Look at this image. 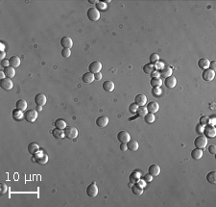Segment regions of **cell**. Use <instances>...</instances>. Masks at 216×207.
Returning a JSON list of instances; mask_svg holds the SVG:
<instances>
[{
    "label": "cell",
    "mask_w": 216,
    "mask_h": 207,
    "mask_svg": "<svg viewBox=\"0 0 216 207\" xmlns=\"http://www.w3.org/2000/svg\"><path fill=\"white\" fill-rule=\"evenodd\" d=\"M33 157L35 162L39 165H44L48 162V155L45 154L42 150H39L38 152L33 154Z\"/></svg>",
    "instance_id": "6da1fadb"
},
{
    "label": "cell",
    "mask_w": 216,
    "mask_h": 207,
    "mask_svg": "<svg viewBox=\"0 0 216 207\" xmlns=\"http://www.w3.org/2000/svg\"><path fill=\"white\" fill-rule=\"evenodd\" d=\"M206 145H208V138L205 135H199L194 140V146L196 148L204 149L206 146Z\"/></svg>",
    "instance_id": "7a4b0ae2"
},
{
    "label": "cell",
    "mask_w": 216,
    "mask_h": 207,
    "mask_svg": "<svg viewBox=\"0 0 216 207\" xmlns=\"http://www.w3.org/2000/svg\"><path fill=\"white\" fill-rule=\"evenodd\" d=\"M24 119L28 122H34L38 118V111L35 109H30L24 112Z\"/></svg>",
    "instance_id": "3957f363"
},
{
    "label": "cell",
    "mask_w": 216,
    "mask_h": 207,
    "mask_svg": "<svg viewBox=\"0 0 216 207\" xmlns=\"http://www.w3.org/2000/svg\"><path fill=\"white\" fill-rule=\"evenodd\" d=\"M86 16L90 21H97L100 20V12L96 8H89L86 12Z\"/></svg>",
    "instance_id": "277c9868"
},
{
    "label": "cell",
    "mask_w": 216,
    "mask_h": 207,
    "mask_svg": "<svg viewBox=\"0 0 216 207\" xmlns=\"http://www.w3.org/2000/svg\"><path fill=\"white\" fill-rule=\"evenodd\" d=\"M64 135L68 139H75L78 137V130L74 126H66L64 128Z\"/></svg>",
    "instance_id": "5b68a950"
},
{
    "label": "cell",
    "mask_w": 216,
    "mask_h": 207,
    "mask_svg": "<svg viewBox=\"0 0 216 207\" xmlns=\"http://www.w3.org/2000/svg\"><path fill=\"white\" fill-rule=\"evenodd\" d=\"M203 133L205 134L206 137L209 138H215L216 136V129L214 125H211V124H206V125L204 126V131Z\"/></svg>",
    "instance_id": "8992f818"
},
{
    "label": "cell",
    "mask_w": 216,
    "mask_h": 207,
    "mask_svg": "<svg viewBox=\"0 0 216 207\" xmlns=\"http://www.w3.org/2000/svg\"><path fill=\"white\" fill-rule=\"evenodd\" d=\"M86 195L90 197H95L98 195V187L96 185L95 182L90 183L89 185L86 187Z\"/></svg>",
    "instance_id": "52a82bcc"
},
{
    "label": "cell",
    "mask_w": 216,
    "mask_h": 207,
    "mask_svg": "<svg viewBox=\"0 0 216 207\" xmlns=\"http://www.w3.org/2000/svg\"><path fill=\"white\" fill-rule=\"evenodd\" d=\"M34 101H35V103H36V106H41V107H42L43 105L46 104L47 98H46V95H45L44 94H38L35 96Z\"/></svg>",
    "instance_id": "ba28073f"
},
{
    "label": "cell",
    "mask_w": 216,
    "mask_h": 207,
    "mask_svg": "<svg viewBox=\"0 0 216 207\" xmlns=\"http://www.w3.org/2000/svg\"><path fill=\"white\" fill-rule=\"evenodd\" d=\"M101 70H102V63L99 61H93L92 63H90V65L89 66V70L91 73L101 72Z\"/></svg>",
    "instance_id": "9c48e42d"
},
{
    "label": "cell",
    "mask_w": 216,
    "mask_h": 207,
    "mask_svg": "<svg viewBox=\"0 0 216 207\" xmlns=\"http://www.w3.org/2000/svg\"><path fill=\"white\" fill-rule=\"evenodd\" d=\"M202 77L203 79L206 82H210L214 79L215 77V71L211 70L210 68H206V70H204L203 73H202Z\"/></svg>",
    "instance_id": "30bf717a"
},
{
    "label": "cell",
    "mask_w": 216,
    "mask_h": 207,
    "mask_svg": "<svg viewBox=\"0 0 216 207\" xmlns=\"http://www.w3.org/2000/svg\"><path fill=\"white\" fill-rule=\"evenodd\" d=\"M117 140L120 142H125V144H127V142L131 140L130 133L125 131V130H122V131H120V132H118V134H117Z\"/></svg>",
    "instance_id": "8fae6325"
},
{
    "label": "cell",
    "mask_w": 216,
    "mask_h": 207,
    "mask_svg": "<svg viewBox=\"0 0 216 207\" xmlns=\"http://www.w3.org/2000/svg\"><path fill=\"white\" fill-rule=\"evenodd\" d=\"M0 86H1V88L5 91H10L13 89V81L11 80V78H4V79H1V82H0Z\"/></svg>",
    "instance_id": "7c38bea8"
},
{
    "label": "cell",
    "mask_w": 216,
    "mask_h": 207,
    "mask_svg": "<svg viewBox=\"0 0 216 207\" xmlns=\"http://www.w3.org/2000/svg\"><path fill=\"white\" fill-rule=\"evenodd\" d=\"M164 85L168 89H174V88H175V86L177 85L176 78L174 76H172V75L169 76V77L164 78Z\"/></svg>",
    "instance_id": "4fadbf2b"
},
{
    "label": "cell",
    "mask_w": 216,
    "mask_h": 207,
    "mask_svg": "<svg viewBox=\"0 0 216 207\" xmlns=\"http://www.w3.org/2000/svg\"><path fill=\"white\" fill-rule=\"evenodd\" d=\"M145 107L147 108V111L151 114H156L159 110V105L158 102H156V101H151Z\"/></svg>",
    "instance_id": "5bb4252c"
},
{
    "label": "cell",
    "mask_w": 216,
    "mask_h": 207,
    "mask_svg": "<svg viewBox=\"0 0 216 207\" xmlns=\"http://www.w3.org/2000/svg\"><path fill=\"white\" fill-rule=\"evenodd\" d=\"M61 45L63 46V48L70 49L73 46V40L70 37H63L61 39Z\"/></svg>",
    "instance_id": "9a60e30c"
},
{
    "label": "cell",
    "mask_w": 216,
    "mask_h": 207,
    "mask_svg": "<svg viewBox=\"0 0 216 207\" xmlns=\"http://www.w3.org/2000/svg\"><path fill=\"white\" fill-rule=\"evenodd\" d=\"M148 173L151 174L153 177H156V176H158L159 174L160 173V167L159 165L157 164H153V165H151L149 169H148Z\"/></svg>",
    "instance_id": "2e32d148"
},
{
    "label": "cell",
    "mask_w": 216,
    "mask_h": 207,
    "mask_svg": "<svg viewBox=\"0 0 216 207\" xmlns=\"http://www.w3.org/2000/svg\"><path fill=\"white\" fill-rule=\"evenodd\" d=\"M109 124V118L107 116H101L96 119V125L100 128H104Z\"/></svg>",
    "instance_id": "e0dca14e"
},
{
    "label": "cell",
    "mask_w": 216,
    "mask_h": 207,
    "mask_svg": "<svg viewBox=\"0 0 216 207\" xmlns=\"http://www.w3.org/2000/svg\"><path fill=\"white\" fill-rule=\"evenodd\" d=\"M135 103L139 105V106H144L147 103V96L142 94H137L135 98Z\"/></svg>",
    "instance_id": "ac0fdd59"
},
{
    "label": "cell",
    "mask_w": 216,
    "mask_h": 207,
    "mask_svg": "<svg viewBox=\"0 0 216 207\" xmlns=\"http://www.w3.org/2000/svg\"><path fill=\"white\" fill-rule=\"evenodd\" d=\"M94 80V74L91 72H86L83 74L82 76V81L86 83V84H89V83H92Z\"/></svg>",
    "instance_id": "d6986e66"
},
{
    "label": "cell",
    "mask_w": 216,
    "mask_h": 207,
    "mask_svg": "<svg viewBox=\"0 0 216 207\" xmlns=\"http://www.w3.org/2000/svg\"><path fill=\"white\" fill-rule=\"evenodd\" d=\"M159 74L162 77L166 78L172 75V68L168 66H164L162 70H159Z\"/></svg>",
    "instance_id": "ffe728a7"
},
{
    "label": "cell",
    "mask_w": 216,
    "mask_h": 207,
    "mask_svg": "<svg viewBox=\"0 0 216 207\" xmlns=\"http://www.w3.org/2000/svg\"><path fill=\"white\" fill-rule=\"evenodd\" d=\"M132 193L136 196H140L143 193V187L140 186L139 183H135L132 186Z\"/></svg>",
    "instance_id": "44dd1931"
},
{
    "label": "cell",
    "mask_w": 216,
    "mask_h": 207,
    "mask_svg": "<svg viewBox=\"0 0 216 207\" xmlns=\"http://www.w3.org/2000/svg\"><path fill=\"white\" fill-rule=\"evenodd\" d=\"M126 145H127V148L129 150H132V151H136L139 148V142H137L136 140H130Z\"/></svg>",
    "instance_id": "7402d4cb"
},
{
    "label": "cell",
    "mask_w": 216,
    "mask_h": 207,
    "mask_svg": "<svg viewBox=\"0 0 216 207\" xmlns=\"http://www.w3.org/2000/svg\"><path fill=\"white\" fill-rule=\"evenodd\" d=\"M191 157L194 160H200L203 157V150L200 148H193L191 150Z\"/></svg>",
    "instance_id": "603a6c76"
},
{
    "label": "cell",
    "mask_w": 216,
    "mask_h": 207,
    "mask_svg": "<svg viewBox=\"0 0 216 207\" xmlns=\"http://www.w3.org/2000/svg\"><path fill=\"white\" fill-rule=\"evenodd\" d=\"M102 87H103L104 91L108 92V93H111V92H112L114 90V83L111 80H107L103 83Z\"/></svg>",
    "instance_id": "cb8c5ba5"
},
{
    "label": "cell",
    "mask_w": 216,
    "mask_h": 207,
    "mask_svg": "<svg viewBox=\"0 0 216 207\" xmlns=\"http://www.w3.org/2000/svg\"><path fill=\"white\" fill-rule=\"evenodd\" d=\"M140 177H141V172L135 171L130 174V176H129V180L133 183H136L140 179Z\"/></svg>",
    "instance_id": "d4e9b609"
},
{
    "label": "cell",
    "mask_w": 216,
    "mask_h": 207,
    "mask_svg": "<svg viewBox=\"0 0 216 207\" xmlns=\"http://www.w3.org/2000/svg\"><path fill=\"white\" fill-rule=\"evenodd\" d=\"M142 70H143L144 73H146V74H152V73H153L155 70H156L155 65H153V64H151V63L144 65Z\"/></svg>",
    "instance_id": "484cf974"
},
{
    "label": "cell",
    "mask_w": 216,
    "mask_h": 207,
    "mask_svg": "<svg viewBox=\"0 0 216 207\" xmlns=\"http://www.w3.org/2000/svg\"><path fill=\"white\" fill-rule=\"evenodd\" d=\"M3 71H4V73H5V76L8 77V78H13V76L16 75V70H15V68H13V67H11V66L5 68Z\"/></svg>",
    "instance_id": "4316f807"
},
{
    "label": "cell",
    "mask_w": 216,
    "mask_h": 207,
    "mask_svg": "<svg viewBox=\"0 0 216 207\" xmlns=\"http://www.w3.org/2000/svg\"><path fill=\"white\" fill-rule=\"evenodd\" d=\"M16 108L20 110V111H25L27 109V102L25 99H18L16 103Z\"/></svg>",
    "instance_id": "83f0119b"
},
{
    "label": "cell",
    "mask_w": 216,
    "mask_h": 207,
    "mask_svg": "<svg viewBox=\"0 0 216 207\" xmlns=\"http://www.w3.org/2000/svg\"><path fill=\"white\" fill-rule=\"evenodd\" d=\"M39 150V146L36 144V142H30L29 146H28V152L30 154H35L36 152H38Z\"/></svg>",
    "instance_id": "f1b7e54d"
},
{
    "label": "cell",
    "mask_w": 216,
    "mask_h": 207,
    "mask_svg": "<svg viewBox=\"0 0 216 207\" xmlns=\"http://www.w3.org/2000/svg\"><path fill=\"white\" fill-rule=\"evenodd\" d=\"M198 67L203 70H206L209 67V60L208 58H201L198 61Z\"/></svg>",
    "instance_id": "f546056e"
},
{
    "label": "cell",
    "mask_w": 216,
    "mask_h": 207,
    "mask_svg": "<svg viewBox=\"0 0 216 207\" xmlns=\"http://www.w3.org/2000/svg\"><path fill=\"white\" fill-rule=\"evenodd\" d=\"M52 135L56 138V139H63V138L66 137V135H64V130L58 129V128H54L52 130Z\"/></svg>",
    "instance_id": "4dcf8cb0"
},
{
    "label": "cell",
    "mask_w": 216,
    "mask_h": 207,
    "mask_svg": "<svg viewBox=\"0 0 216 207\" xmlns=\"http://www.w3.org/2000/svg\"><path fill=\"white\" fill-rule=\"evenodd\" d=\"M9 62H10V66L13 68H18L20 66V59L17 56H13L9 59Z\"/></svg>",
    "instance_id": "1f68e13d"
},
{
    "label": "cell",
    "mask_w": 216,
    "mask_h": 207,
    "mask_svg": "<svg viewBox=\"0 0 216 207\" xmlns=\"http://www.w3.org/2000/svg\"><path fill=\"white\" fill-rule=\"evenodd\" d=\"M55 127L58 128V129H63L64 130V128L66 127V122L63 121V118H58L56 119V122H55Z\"/></svg>",
    "instance_id": "d6a6232c"
},
{
    "label": "cell",
    "mask_w": 216,
    "mask_h": 207,
    "mask_svg": "<svg viewBox=\"0 0 216 207\" xmlns=\"http://www.w3.org/2000/svg\"><path fill=\"white\" fill-rule=\"evenodd\" d=\"M206 180L211 184H216V172H209L208 174H206Z\"/></svg>",
    "instance_id": "836d02e7"
},
{
    "label": "cell",
    "mask_w": 216,
    "mask_h": 207,
    "mask_svg": "<svg viewBox=\"0 0 216 207\" xmlns=\"http://www.w3.org/2000/svg\"><path fill=\"white\" fill-rule=\"evenodd\" d=\"M24 116V113L20 111V110H18V109H15L13 111V117L15 119H17V121H19V119H21L22 118H23Z\"/></svg>",
    "instance_id": "e575fe53"
},
{
    "label": "cell",
    "mask_w": 216,
    "mask_h": 207,
    "mask_svg": "<svg viewBox=\"0 0 216 207\" xmlns=\"http://www.w3.org/2000/svg\"><path fill=\"white\" fill-rule=\"evenodd\" d=\"M150 84L153 88H156V87H160L162 84V80L160 78H152L150 81Z\"/></svg>",
    "instance_id": "d590c367"
},
{
    "label": "cell",
    "mask_w": 216,
    "mask_h": 207,
    "mask_svg": "<svg viewBox=\"0 0 216 207\" xmlns=\"http://www.w3.org/2000/svg\"><path fill=\"white\" fill-rule=\"evenodd\" d=\"M147 108L145 106H139V108H137L136 110V114H137V116H139V117H145L146 115H147Z\"/></svg>",
    "instance_id": "8d00e7d4"
},
{
    "label": "cell",
    "mask_w": 216,
    "mask_h": 207,
    "mask_svg": "<svg viewBox=\"0 0 216 207\" xmlns=\"http://www.w3.org/2000/svg\"><path fill=\"white\" fill-rule=\"evenodd\" d=\"M155 115L154 114H151V113H147V115L144 117V121L146 123H153L155 122Z\"/></svg>",
    "instance_id": "74e56055"
},
{
    "label": "cell",
    "mask_w": 216,
    "mask_h": 207,
    "mask_svg": "<svg viewBox=\"0 0 216 207\" xmlns=\"http://www.w3.org/2000/svg\"><path fill=\"white\" fill-rule=\"evenodd\" d=\"M149 59H150V63L153 64V65H155V64H157L159 61V54H157V53H152L150 55Z\"/></svg>",
    "instance_id": "f35d334b"
},
{
    "label": "cell",
    "mask_w": 216,
    "mask_h": 207,
    "mask_svg": "<svg viewBox=\"0 0 216 207\" xmlns=\"http://www.w3.org/2000/svg\"><path fill=\"white\" fill-rule=\"evenodd\" d=\"M209 117H206V116H202L200 118V124H202V125H206V124H209Z\"/></svg>",
    "instance_id": "ab89813d"
},
{
    "label": "cell",
    "mask_w": 216,
    "mask_h": 207,
    "mask_svg": "<svg viewBox=\"0 0 216 207\" xmlns=\"http://www.w3.org/2000/svg\"><path fill=\"white\" fill-rule=\"evenodd\" d=\"M62 55L63 58H69L71 55V50L68 48H63L62 50Z\"/></svg>",
    "instance_id": "60d3db41"
},
{
    "label": "cell",
    "mask_w": 216,
    "mask_h": 207,
    "mask_svg": "<svg viewBox=\"0 0 216 207\" xmlns=\"http://www.w3.org/2000/svg\"><path fill=\"white\" fill-rule=\"evenodd\" d=\"M8 191V186L5 183H0V194L5 195Z\"/></svg>",
    "instance_id": "b9f144b4"
},
{
    "label": "cell",
    "mask_w": 216,
    "mask_h": 207,
    "mask_svg": "<svg viewBox=\"0 0 216 207\" xmlns=\"http://www.w3.org/2000/svg\"><path fill=\"white\" fill-rule=\"evenodd\" d=\"M152 94L155 95V96H159L162 94V89L159 88V87H156V88H153L152 90Z\"/></svg>",
    "instance_id": "7bdbcfd3"
},
{
    "label": "cell",
    "mask_w": 216,
    "mask_h": 207,
    "mask_svg": "<svg viewBox=\"0 0 216 207\" xmlns=\"http://www.w3.org/2000/svg\"><path fill=\"white\" fill-rule=\"evenodd\" d=\"M137 108H139V105L136 104V103H132V104L130 105V107H129V110H130L131 113H136Z\"/></svg>",
    "instance_id": "ee69618b"
},
{
    "label": "cell",
    "mask_w": 216,
    "mask_h": 207,
    "mask_svg": "<svg viewBox=\"0 0 216 207\" xmlns=\"http://www.w3.org/2000/svg\"><path fill=\"white\" fill-rule=\"evenodd\" d=\"M1 67H3L4 68H7V67H9V65H10V62H9V60H7V59H4V60H1Z\"/></svg>",
    "instance_id": "f6af8a7d"
},
{
    "label": "cell",
    "mask_w": 216,
    "mask_h": 207,
    "mask_svg": "<svg viewBox=\"0 0 216 207\" xmlns=\"http://www.w3.org/2000/svg\"><path fill=\"white\" fill-rule=\"evenodd\" d=\"M209 152L211 153V154H215L216 153V146L214 145H211L209 146Z\"/></svg>",
    "instance_id": "bcb514c9"
},
{
    "label": "cell",
    "mask_w": 216,
    "mask_h": 207,
    "mask_svg": "<svg viewBox=\"0 0 216 207\" xmlns=\"http://www.w3.org/2000/svg\"><path fill=\"white\" fill-rule=\"evenodd\" d=\"M196 131H197V133H198V134H202V132L204 131V125H202V124H198V125H197V127H196Z\"/></svg>",
    "instance_id": "7dc6e473"
},
{
    "label": "cell",
    "mask_w": 216,
    "mask_h": 207,
    "mask_svg": "<svg viewBox=\"0 0 216 207\" xmlns=\"http://www.w3.org/2000/svg\"><path fill=\"white\" fill-rule=\"evenodd\" d=\"M143 179H144V180H145L146 182H152V180H153V176H151V174L147 173L146 176H144Z\"/></svg>",
    "instance_id": "c3c4849f"
},
{
    "label": "cell",
    "mask_w": 216,
    "mask_h": 207,
    "mask_svg": "<svg viewBox=\"0 0 216 207\" xmlns=\"http://www.w3.org/2000/svg\"><path fill=\"white\" fill-rule=\"evenodd\" d=\"M209 68H210L211 70L215 71V70H216V62H215V61L209 62Z\"/></svg>",
    "instance_id": "681fc988"
},
{
    "label": "cell",
    "mask_w": 216,
    "mask_h": 207,
    "mask_svg": "<svg viewBox=\"0 0 216 207\" xmlns=\"http://www.w3.org/2000/svg\"><path fill=\"white\" fill-rule=\"evenodd\" d=\"M94 79L97 80V81H100L101 79H102V73H101V72L94 73Z\"/></svg>",
    "instance_id": "f907efd6"
},
{
    "label": "cell",
    "mask_w": 216,
    "mask_h": 207,
    "mask_svg": "<svg viewBox=\"0 0 216 207\" xmlns=\"http://www.w3.org/2000/svg\"><path fill=\"white\" fill-rule=\"evenodd\" d=\"M155 67H156V70H162V68L164 67V64L158 62L157 64H155Z\"/></svg>",
    "instance_id": "816d5d0a"
},
{
    "label": "cell",
    "mask_w": 216,
    "mask_h": 207,
    "mask_svg": "<svg viewBox=\"0 0 216 207\" xmlns=\"http://www.w3.org/2000/svg\"><path fill=\"white\" fill-rule=\"evenodd\" d=\"M151 75H152V78H159L160 77V74H159V70H155Z\"/></svg>",
    "instance_id": "f5cc1de1"
},
{
    "label": "cell",
    "mask_w": 216,
    "mask_h": 207,
    "mask_svg": "<svg viewBox=\"0 0 216 207\" xmlns=\"http://www.w3.org/2000/svg\"><path fill=\"white\" fill-rule=\"evenodd\" d=\"M136 183H139V185H140V186H142V187H143V188H144V187L146 186V183H147V182H146V181L144 180V179H139V181H137Z\"/></svg>",
    "instance_id": "db71d44e"
},
{
    "label": "cell",
    "mask_w": 216,
    "mask_h": 207,
    "mask_svg": "<svg viewBox=\"0 0 216 207\" xmlns=\"http://www.w3.org/2000/svg\"><path fill=\"white\" fill-rule=\"evenodd\" d=\"M128 148H127V145L125 144V142H121L120 144V150L122 151H126Z\"/></svg>",
    "instance_id": "11a10c76"
},
{
    "label": "cell",
    "mask_w": 216,
    "mask_h": 207,
    "mask_svg": "<svg viewBox=\"0 0 216 207\" xmlns=\"http://www.w3.org/2000/svg\"><path fill=\"white\" fill-rule=\"evenodd\" d=\"M97 7H98L99 9H105V8H106V4H105L104 2H99V1H98Z\"/></svg>",
    "instance_id": "9f6ffc18"
},
{
    "label": "cell",
    "mask_w": 216,
    "mask_h": 207,
    "mask_svg": "<svg viewBox=\"0 0 216 207\" xmlns=\"http://www.w3.org/2000/svg\"><path fill=\"white\" fill-rule=\"evenodd\" d=\"M5 56H6V52H5V51H1V52H0V58H1V60L5 59Z\"/></svg>",
    "instance_id": "6f0895ef"
},
{
    "label": "cell",
    "mask_w": 216,
    "mask_h": 207,
    "mask_svg": "<svg viewBox=\"0 0 216 207\" xmlns=\"http://www.w3.org/2000/svg\"><path fill=\"white\" fill-rule=\"evenodd\" d=\"M0 78H1V79H4V78H6L4 71H0Z\"/></svg>",
    "instance_id": "680465c9"
},
{
    "label": "cell",
    "mask_w": 216,
    "mask_h": 207,
    "mask_svg": "<svg viewBox=\"0 0 216 207\" xmlns=\"http://www.w3.org/2000/svg\"><path fill=\"white\" fill-rule=\"evenodd\" d=\"M36 111H38V112H39V111L40 112V111H41V106H38V107H36Z\"/></svg>",
    "instance_id": "91938a15"
},
{
    "label": "cell",
    "mask_w": 216,
    "mask_h": 207,
    "mask_svg": "<svg viewBox=\"0 0 216 207\" xmlns=\"http://www.w3.org/2000/svg\"><path fill=\"white\" fill-rule=\"evenodd\" d=\"M89 3H98V1H96V0H89Z\"/></svg>",
    "instance_id": "94428289"
}]
</instances>
